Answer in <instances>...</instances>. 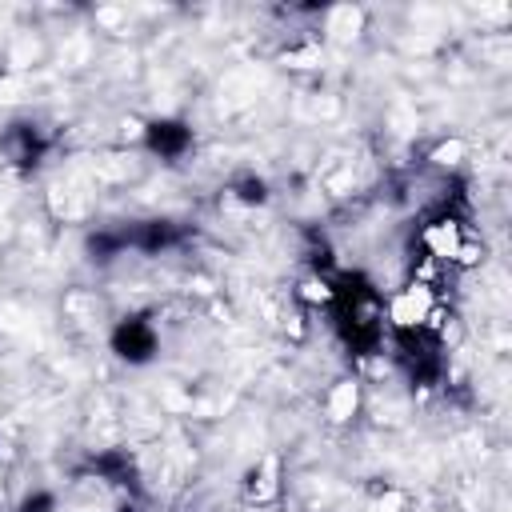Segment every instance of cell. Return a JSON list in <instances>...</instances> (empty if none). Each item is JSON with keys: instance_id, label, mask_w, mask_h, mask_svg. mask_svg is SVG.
Listing matches in <instances>:
<instances>
[{"instance_id": "1", "label": "cell", "mask_w": 512, "mask_h": 512, "mask_svg": "<svg viewBox=\"0 0 512 512\" xmlns=\"http://www.w3.org/2000/svg\"><path fill=\"white\" fill-rule=\"evenodd\" d=\"M152 348H156V336H152V328L144 320H128V324L116 328V352L124 360H148Z\"/></svg>"}, {"instance_id": "2", "label": "cell", "mask_w": 512, "mask_h": 512, "mask_svg": "<svg viewBox=\"0 0 512 512\" xmlns=\"http://www.w3.org/2000/svg\"><path fill=\"white\" fill-rule=\"evenodd\" d=\"M148 140H152V148H156V152H164V156H176V152H184V144H188V132H184V124H172V120H164V124H152V128H148Z\"/></svg>"}]
</instances>
